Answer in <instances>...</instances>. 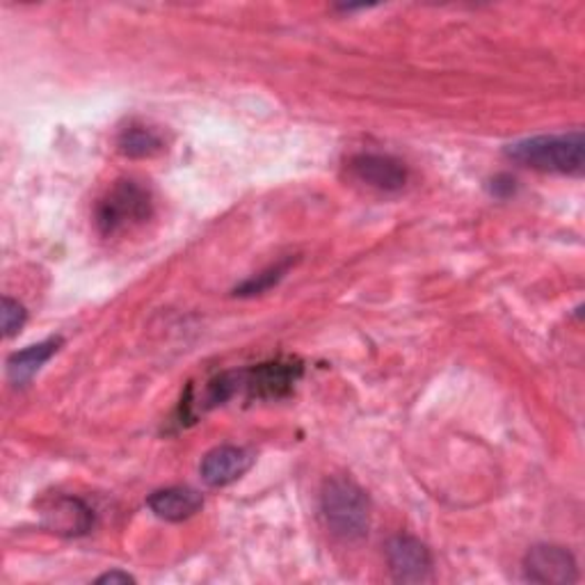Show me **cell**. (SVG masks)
I'll return each mask as SVG.
<instances>
[{"label":"cell","mask_w":585,"mask_h":585,"mask_svg":"<svg viewBox=\"0 0 585 585\" xmlns=\"http://www.w3.org/2000/svg\"><path fill=\"white\" fill-rule=\"evenodd\" d=\"M322 517L335 535L343 540H359L371 526V501L350 479L337 475L329 479L320 494Z\"/></svg>","instance_id":"1"},{"label":"cell","mask_w":585,"mask_h":585,"mask_svg":"<svg viewBox=\"0 0 585 585\" xmlns=\"http://www.w3.org/2000/svg\"><path fill=\"white\" fill-rule=\"evenodd\" d=\"M585 142L581 131L558 135H535L510 144L505 154L526 167L556 174H576L583 170Z\"/></svg>","instance_id":"2"},{"label":"cell","mask_w":585,"mask_h":585,"mask_svg":"<svg viewBox=\"0 0 585 585\" xmlns=\"http://www.w3.org/2000/svg\"><path fill=\"white\" fill-rule=\"evenodd\" d=\"M152 215V197L135 181H117L99 208L96 227L103 236H115L133 225L144 223Z\"/></svg>","instance_id":"3"},{"label":"cell","mask_w":585,"mask_h":585,"mask_svg":"<svg viewBox=\"0 0 585 585\" xmlns=\"http://www.w3.org/2000/svg\"><path fill=\"white\" fill-rule=\"evenodd\" d=\"M387 563L398 583H425L432 578V556L428 546L417 537H391L387 544Z\"/></svg>","instance_id":"4"},{"label":"cell","mask_w":585,"mask_h":585,"mask_svg":"<svg viewBox=\"0 0 585 585\" xmlns=\"http://www.w3.org/2000/svg\"><path fill=\"white\" fill-rule=\"evenodd\" d=\"M524 578L531 583L563 585L578 581V569L567 548L554 544H537L524 558Z\"/></svg>","instance_id":"5"},{"label":"cell","mask_w":585,"mask_h":585,"mask_svg":"<svg viewBox=\"0 0 585 585\" xmlns=\"http://www.w3.org/2000/svg\"><path fill=\"white\" fill-rule=\"evenodd\" d=\"M348 172L355 181L363 186L382 191V193H398L406 188L408 170L400 161L380 154H359L348 163Z\"/></svg>","instance_id":"6"},{"label":"cell","mask_w":585,"mask_h":585,"mask_svg":"<svg viewBox=\"0 0 585 585\" xmlns=\"http://www.w3.org/2000/svg\"><path fill=\"white\" fill-rule=\"evenodd\" d=\"M254 455L240 447H217L199 464L202 481L208 488H227L252 469Z\"/></svg>","instance_id":"7"},{"label":"cell","mask_w":585,"mask_h":585,"mask_svg":"<svg viewBox=\"0 0 585 585\" xmlns=\"http://www.w3.org/2000/svg\"><path fill=\"white\" fill-rule=\"evenodd\" d=\"M44 524L53 533L73 537V535H85L92 528L94 515L81 499L60 496L44 507Z\"/></svg>","instance_id":"8"},{"label":"cell","mask_w":585,"mask_h":585,"mask_svg":"<svg viewBox=\"0 0 585 585\" xmlns=\"http://www.w3.org/2000/svg\"><path fill=\"white\" fill-rule=\"evenodd\" d=\"M146 505L165 522H183L197 515L204 505V496L193 488H165L154 492Z\"/></svg>","instance_id":"9"},{"label":"cell","mask_w":585,"mask_h":585,"mask_svg":"<svg viewBox=\"0 0 585 585\" xmlns=\"http://www.w3.org/2000/svg\"><path fill=\"white\" fill-rule=\"evenodd\" d=\"M300 376V366L292 363H264L259 369L243 373V384L252 396L277 398L290 391L292 382Z\"/></svg>","instance_id":"10"},{"label":"cell","mask_w":585,"mask_h":585,"mask_svg":"<svg viewBox=\"0 0 585 585\" xmlns=\"http://www.w3.org/2000/svg\"><path fill=\"white\" fill-rule=\"evenodd\" d=\"M60 339H49L37 346H30L21 352H14L8 361V373L14 384H25L32 380V376L42 369V366L58 352Z\"/></svg>","instance_id":"11"},{"label":"cell","mask_w":585,"mask_h":585,"mask_svg":"<svg viewBox=\"0 0 585 585\" xmlns=\"http://www.w3.org/2000/svg\"><path fill=\"white\" fill-rule=\"evenodd\" d=\"M120 152L129 158H146V156H156L163 152V137L150 129V126H142V124H131L129 129L122 131L120 140H117Z\"/></svg>","instance_id":"12"},{"label":"cell","mask_w":585,"mask_h":585,"mask_svg":"<svg viewBox=\"0 0 585 585\" xmlns=\"http://www.w3.org/2000/svg\"><path fill=\"white\" fill-rule=\"evenodd\" d=\"M25 309L21 302L12 300V298H3V332L6 337H14L17 332H21V327L25 325Z\"/></svg>","instance_id":"13"},{"label":"cell","mask_w":585,"mask_h":585,"mask_svg":"<svg viewBox=\"0 0 585 585\" xmlns=\"http://www.w3.org/2000/svg\"><path fill=\"white\" fill-rule=\"evenodd\" d=\"M281 275H284V268H275V270H270V273L256 275V279L245 281L240 288H236V292H238V296H254V292H261V290H266L268 286L277 284V281L281 279Z\"/></svg>","instance_id":"14"},{"label":"cell","mask_w":585,"mask_h":585,"mask_svg":"<svg viewBox=\"0 0 585 585\" xmlns=\"http://www.w3.org/2000/svg\"><path fill=\"white\" fill-rule=\"evenodd\" d=\"M492 183H494V186H492V193L499 195V197H507L510 193H515V178H510V176H505V174L496 176Z\"/></svg>","instance_id":"15"},{"label":"cell","mask_w":585,"mask_h":585,"mask_svg":"<svg viewBox=\"0 0 585 585\" xmlns=\"http://www.w3.org/2000/svg\"><path fill=\"white\" fill-rule=\"evenodd\" d=\"M96 583H124V585H126V583H135V578H133L131 574H126V572L113 569V572H107V574L99 576Z\"/></svg>","instance_id":"16"}]
</instances>
